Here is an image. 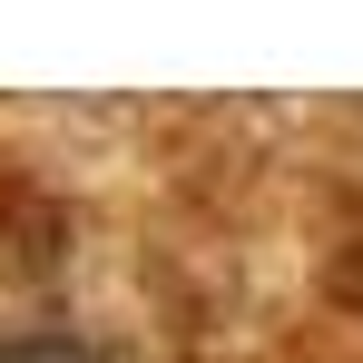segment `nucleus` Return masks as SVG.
<instances>
[{"mask_svg":"<svg viewBox=\"0 0 363 363\" xmlns=\"http://www.w3.org/2000/svg\"><path fill=\"white\" fill-rule=\"evenodd\" d=\"M0 363H99V354L69 334H0Z\"/></svg>","mask_w":363,"mask_h":363,"instance_id":"nucleus-1","label":"nucleus"}]
</instances>
